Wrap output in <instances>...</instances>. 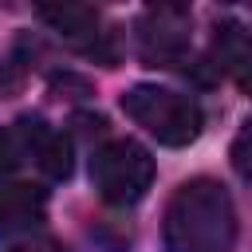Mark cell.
Here are the masks:
<instances>
[{
    "mask_svg": "<svg viewBox=\"0 0 252 252\" xmlns=\"http://www.w3.org/2000/svg\"><path fill=\"white\" fill-rule=\"evenodd\" d=\"M236 240V213L220 181H185L165 209L169 252H228Z\"/></svg>",
    "mask_w": 252,
    "mask_h": 252,
    "instance_id": "1",
    "label": "cell"
},
{
    "mask_svg": "<svg viewBox=\"0 0 252 252\" xmlns=\"http://www.w3.org/2000/svg\"><path fill=\"white\" fill-rule=\"evenodd\" d=\"M122 110L126 118H134L146 134H154L161 146H189L197 142L205 114L201 106L169 87H154V83H138L122 94Z\"/></svg>",
    "mask_w": 252,
    "mask_h": 252,
    "instance_id": "2",
    "label": "cell"
},
{
    "mask_svg": "<svg viewBox=\"0 0 252 252\" xmlns=\"http://www.w3.org/2000/svg\"><path fill=\"white\" fill-rule=\"evenodd\" d=\"M91 185L106 205H138L154 185V158L130 138H114L91 158Z\"/></svg>",
    "mask_w": 252,
    "mask_h": 252,
    "instance_id": "3",
    "label": "cell"
},
{
    "mask_svg": "<svg viewBox=\"0 0 252 252\" xmlns=\"http://www.w3.org/2000/svg\"><path fill=\"white\" fill-rule=\"evenodd\" d=\"M142 59L154 67H177L189 51V16L181 8H150L138 28Z\"/></svg>",
    "mask_w": 252,
    "mask_h": 252,
    "instance_id": "4",
    "label": "cell"
},
{
    "mask_svg": "<svg viewBox=\"0 0 252 252\" xmlns=\"http://www.w3.org/2000/svg\"><path fill=\"white\" fill-rule=\"evenodd\" d=\"M16 134L24 142V150H32V158L39 161V169L55 181L71 177V142L63 134H55L39 114H24L16 122Z\"/></svg>",
    "mask_w": 252,
    "mask_h": 252,
    "instance_id": "5",
    "label": "cell"
},
{
    "mask_svg": "<svg viewBox=\"0 0 252 252\" xmlns=\"http://www.w3.org/2000/svg\"><path fill=\"white\" fill-rule=\"evenodd\" d=\"M47 213V193L39 185H4L0 189V240L32 232Z\"/></svg>",
    "mask_w": 252,
    "mask_h": 252,
    "instance_id": "6",
    "label": "cell"
},
{
    "mask_svg": "<svg viewBox=\"0 0 252 252\" xmlns=\"http://www.w3.org/2000/svg\"><path fill=\"white\" fill-rule=\"evenodd\" d=\"M39 20L59 35L67 39L71 47L79 51H98V12L94 8H83V4H43L39 8Z\"/></svg>",
    "mask_w": 252,
    "mask_h": 252,
    "instance_id": "7",
    "label": "cell"
},
{
    "mask_svg": "<svg viewBox=\"0 0 252 252\" xmlns=\"http://www.w3.org/2000/svg\"><path fill=\"white\" fill-rule=\"evenodd\" d=\"M213 59H217V67H220L232 83H240L244 91H252V35H248L240 24H232V20L217 24Z\"/></svg>",
    "mask_w": 252,
    "mask_h": 252,
    "instance_id": "8",
    "label": "cell"
},
{
    "mask_svg": "<svg viewBox=\"0 0 252 252\" xmlns=\"http://www.w3.org/2000/svg\"><path fill=\"white\" fill-rule=\"evenodd\" d=\"M24 142H20V134L16 130H8V126H0V177L4 173H12L20 161H24Z\"/></svg>",
    "mask_w": 252,
    "mask_h": 252,
    "instance_id": "9",
    "label": "cell"
},
{
    "mask_svg": "<svg viewBox=\"0 0 252 252\" xmlns=\"http://www.w3.org/2000/svg\"><path fill=\"white\" fill-rule=\"evenodd\" d=\"M232 165H236L240 177L252 181V118L240 126V134H236V142H232Z\"/></svg>",
    "mask_w": 252,
    "mask_h": 252,
    "instance_id": "10",
    "label": "cell"
},
{
    "mask_svg": "<svg viewBox=\"0 0 252 252\" xmlns=\"http://www.w3.org/2000/svg\"><path fill=\"white\" fill-rule=\"evenodd\" d=\"M12 252H67V248L63 244H51V240H39V244H20Z\"/></svg>",
    "mask_w": 252,
    "mask_h": 252,
    "instance_id": "11",
    "label": "cell"
}]
</instances>
